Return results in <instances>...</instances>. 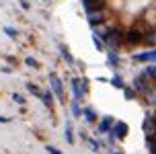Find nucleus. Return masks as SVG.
<instances>
[{"label":"nucleus","instance_id":"6ab92c4d","mask_svg":"<svg viewBox=\"0 0 156 154\" xmlns=\"http://www.w3.org/2000/svg\"><path fill=\"white\" fill-rule=\"evenodd\" d=\"M121 91H123V95H125V99H127V101H133V99H136V97H138V92L133 91L132 86H123Z\"/></svg>","mask_w":156,"mask_h":154},{"label":"nucleus","instance_id":"f257e3e1","mask_svg":"<svg viewBox=\"0 0 156 154\" xmlns=\"http://www.w3.org/2000/svg\"><path fill=\"white\" fill-rule=\"evenodd\" d=\"M103 43L109 47L111 52H119V49L123 47V29L111 27V31L107 33V37L103 39Z\"/></svg>","mask_w":156,"mask_h":154},{"label":"nucleus","instance_id":"dca6fc26","mask_svg":"<svg viewBox=\"0 0 156 154\" xmlns=\"http://www.w3.org/2000/svg\"><path fill=\"white\" fill-rule=\"evenodd\" d=\"M142 74H144V76H146L150 82L154 84V78H156V68H154V64H148V66H146V70H144Z\"/></svg>","mask_w":156,"mask_h":154},{"label":"nucleus","instance_id":"f3484780","mask_svg":"<svg viewBox=\"0 0 156 154\" xmlns=\"http://www.w3.org/2000/svg\"><path fill=\"white\" fill-rule=\"evenodd\" d=\"M60 54H62V58L68 62L70 66H74V58H72V54L68 52V47H66V45H60Z\"/></svg>","mask_w":156,"mask_h":154},{"label":"nucleus","instance_id":"2eb2a0df","mask_svg":"<svg viewBox=\"0 0 156 154\" xmlns=\"http://www.w3.org/2000/svg\"><path fill=\"white\" fill-rule=\"evenodd\" d=\"M64 136H66V142H68V144H74V130H72V123H70V121H66Z\"/></svg>","mask_w":156,"mask_h":154},{"label":"nucleus","instance_id":"20e7f679","mask_svg":"<svg viewBox=\"0 0 156 154\" xmlns=\"http://www.w3.org/2000/svg\"><path fill=\"white\" fill-rule=\"evenodd\" d=\"M132 88L138 92V95H148L150 91H154V84H152L144 74H138V76L133 78V82H132Z\"/></svg>","mask_w":156,"mask_h":154},{"label":"nucleus","instance_id":"5701e85b","mask_svg":"<svg viewBox=\"0 0 156 154\" xmlns=\"http://www.w3.org/2000/svg\"><path fill=\"white\" fill-rule=\"evenodd\" d=\"M93 43H94V47H97L99 52H103V49H105V43H103V39H99L97 35H93Z\"/></svg>","mask_w":156,"mask_h":154},{"label":"nucleus","instance_id":"a878e982","mask_svg":"<svg viewBox=\"0 0 156 154\" xmlns=\"http://www.w3.org/2000/svg\"><path fill=\"white\" fill-rule=\"evenodd\" d=\"M12 101H15V103H19V105H25V97H23V95H19V92H15V95H12Z\"/></svg>","mask_w":156,"mask_h":154},{"label":"nucleus","instance_id":"7ed1b4c3","mask_svg":"<svg viewBox=\"0 0 156 154\" xmlns=\"http://www.w3.org/2000/svg\"><path fill=\"white\" fill-rule=\"evenodd\" d=\"M49 88H51V95H55L60 103H66V92H64V82H62V78L58 76L55 72H49Z\"/></svg>","mask_w":156,"mask_h":154},{"label":"nucleus","instance_id":"a211bd4d","mask_svg":"<svg viewBox=\"0 0 156 154\" xmlns=\"http://www.w3.org/2000/svg\"><path fill=\"white\" fill-rule=\"evenodd\" d=\"M109 82H111V86H115V88H123V86H125L121 74H113V78H111Z\"/></svg>","mask_w":156,"mask_h":154},{"label":"nucleus","instance_id":"b1692460","mask_svg":"<svg viewBox=\"0 0 156 154\" xmlns=\"http://www.w3.org/2000/svg\"><path fill=\"white\" fill-rule=\"evenodd\" d=\"M88 144H90V148H93L94 152H99V150H101V142H97L94 138H88Z\"/></svg>","mask_w":156,"mask_h":154},{"label":"nucleus","instance_id":"9d476101","mask_svg":"<svg viewBox=\"0 0 156 154\" xmlns=\"http://www.w3.org/2000/svg\"><path fill=\"white\" fill-rule=\"evenodd\" d=\"M82 6H84L86 13H93V10L107 8V0H82Z\"/></svg>","mask_w":156,"mask_h":154},{"label":"nucleus","instance_id":"ddd939ff","mask_svg":"<svg viewBox=\"0 0 156 154\" xmlns=\"http://www.w3.org/2000/svg\"><path fill=\"white\" fill-rule=\"evenodd\" d=\"M144 131H146V136H148V134H154V115H152V113L144 119Z\"/></svg>","mask_w":156,"mask_h":154},{"label":"nucleus","instance_id":"bb28decb","mask_svg":"<svg viewBox=\"0 0 156 154\" xmlns=\"http://www.w3.org/2000/svg\"><path fill=\"white\" fill-rule=\"evenodd\" d=\"M45 150H47V154H62V150H58L55 146H47Z\"/></svg>","mask_w":156,"mask_h":154},{"label":"nucleus","instance_id":"39448f33","mask_svg":"<svg viewBox=\"0 0 156 154\" xmlns=\"http://www.w3.org/2000/svg\"><path fill=\"white\" fill-rule=\"evenodd\" d=\"M86 21L90 27H97V25L109 23V10L107 8H101V10H93V13H86Z\"/></svg>","mask_w":156,"mask_h":154},{"label":"nucleus","instance_id":"393cba45","mask_svg":"<svg viewBox=\"0 0 156 154\" xmlns=\"http://www.w3.org/2000/svg\"><path fill=\"white\" fill-rule=\"evenodd\" d=\"M25 64H27V66H31V68H39V62L35 60V58H31V56H29V58H25Z\"/></svg>","mask_w":156,"mask_h":154},{"label":"nucleus","instance_id":"4468645a","mask_svg":"<svg viewBox=\"0 0 156 154\" xmlns=\"http://www.w3.org/2000/svg\"><path fill=\"white\" fill-rule=\"evenodd\" d=\"M107 64H109V68H117L119 66V56H117V52H111L107 54Z\"/></svg>","mask_w":156,"mask_h":154},{"label":"nucleus","instance_id":"1a4fd4ad","mask_svg":"<svg viewBox=\"0 0 156 154\" xmlns=\"http://www.w3.org/2000/svg\"><path fill=\"white\" fill-rule=\"evenodd\" d=\"M154 60H156L154 47H152V49H146V52H142V54L133 56V62H140V64H154Z\"/></svg>","mask_w":156,"mask_h":154},{"label":"nucleus","instance_id":"9b49d317","mask_svg":"<svg viewBox=\"0 0 156 154\" xmlns=\"http://www.w3.org/2000/svg\"><path fill=\"white\" fill-rule=\"evenodd\" d=\"M80 117H84L86 123H97V121H99V115H97V111H94L93 107H82Z\"/></svg>","mask_w":156,"mask_h":154},{"label":"nucleus","instance_id":"6e6552de","mask_svg":"<svg viewBox=\"0 0 156 154\" xmlns=\"http://www.w3.org/2000/svg\"><path fill=\"white\" fill-rule=\"evenodd\" d=\"M115 123V117H111V115H103L101 119H99V123H97V134L99 136H105V134H109L111 130V125Z\"/></svg>","mask_w":156,"mask_h":154},{"label":"nucleus","instance_id":"0eeeda50","mask_svg":"<svg viewBox=\"0 0 156 154\" xmlns=\"http://www.w3.org/2000/svg\"><path fill=\"white\" fill-rule=\"evenodd\" d=\"M127 131H129V127H127V123L125 121H117L111 125V130H109V136L113 140H123L125 136H127Z\"/></svg>","mask_w":156,"mask_h":154},{"label":"nucleus","instance_id":"aec40b11","mask_svg":"<svg viewBox=\"0 0 156 154\" xmlns=\"http://www.w3.org/2000/svg\"><path fill=\"white\" fill-rule=\"evenodd\" d=\"M70 109H72V115H74V117H80V113H82V107H80V103H78V101L72 99Z\"/></svg>","mask_w":156,"mask_h":154},{"label":"nucleus","instance_id":"4be33fe9","mask_svg":"<svg viewBox=\"0 0 156 154\" xmlns=\"http://www.w3.org/2000/svg\"><path fill=\"white\" fill-rule=\"evenodd\" d=\"M2 31H4L10 39H16V37H19V31H16L15 27H2Z\"/></svg>","mask_w":156,"mask_h":154},{"label":"nucleus","instance_id":"f03ea898","mask_svg":"<svg viewBox=\"0 0 156 154\" xmlns=\"http://www.w3.org/2000/svg\"><path fill=\"white\" fill-rule=\"evenodd\" d=\"M142 41H144V33H140L136 27L123 31V47H138L142 45Z\"/></svg>","mask_w":156,"mask_h":154},{"label":"nucleus","instance_id":"7c9ffc66","mask_svg":"<svg viewBox=\"0 0 156 154\" xmlns=\"http://www.w3.org/2000/svg\"><path fill=\"white\" fill-rule=\"evenodd\" d=\"M0 6H2V2H0Z\"/></svg>","mask_w":156,"mask_h":154},{"label":"nucleus","instance_id":"c756f323","mask_svg":"<svg viewBox=\"0 0 156 154\" xmlns=\"http://www.w3.org/2000/svg\"><path fill=\"white\" fill-rule=\"evenodd\" d=\"M113 154H123V152H119V150H117V152H113Z\"/></svg>","mask_w":156,"mask_h":154},{"label":"nucleus","instance_id":"cd10ccee","mask_svg":"<svg viewBox=\"0 0 156 154\" xmlns=\"http://www.w3.org/2000/svg\"><path fill=\"white\" fill-rule=\"evenodd\" d=\"M19 2H21V6H23L25 10H29V8H31V6H29V2H27V0H19Z\"/></svg>","mask_w":156,"mask_h":154},{"label":"nucleus","instance_id":"f8f14e48","mask_svg":"<svg viewBox=\"0 0 156 154\" xmlns=\"http://www.w3.org/2000/svg\"><path fill=\"white\" fill-rule=\"evenodd\" d=\"M41 101H43V105L45 107H54V95H51V91H41Z\"/></svg>","mask_w":156,"mask_h":154},{"label":"nucleus","instance_id":"c85d7f7f","mask_svg":"<svg viewBox=\"0 0 156 154\" xmlns=\"http://www.w3.org/2000/svg\"><path fill=\"white\" fill-rule=\"evenodd\" d=\"M10 121V117H4V115H0V123H8Z\"/></svg>","mask_w":156,"mask_h":154},{"label":"nucleus","instance_id":"412c9836","mask_svg":"<svg viewBox=\"0 0 156 154\" xmlns=\"http://www.w3.org/2000/svg\"><path fill=\"white\" fill-rule=\"evenodd\" d=\"M27 91L31 92V95H35L37 99H41V88H39L37 84H33V82H27Z\"/></svg>","mask_w":156,"mask_h":154},{"label":"nucleus","instance_id":"423d86ee","mask_svg":"<svg viewBox=\"0 0 156 154\" xmlns=\"http://www.w3.org/2000/svg\"><path fill=\"white\" fill-rule=\"evenodd\" d=\"M72 86V95H74V101H80L86 97V78H72L70 80Z\"/></svg>","mask_w":156,"mask_h":154}]
</instances>
